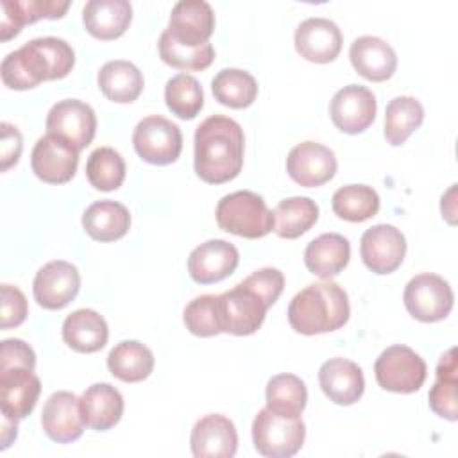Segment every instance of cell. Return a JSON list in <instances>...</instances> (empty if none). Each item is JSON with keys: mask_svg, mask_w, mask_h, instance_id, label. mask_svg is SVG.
<instances>
[{"mask_svg": "<svg viewBox=\"0 0 458 458\" xmlns=\"http://www.w3.org/2000/svg\"><path fill=\"white\" fill-rule=\"evenodd\" d=\"M245 138L242 125L229 116L213 114L195 131V172L209 184L233 181L243 166Z\"/></svg>", "mask_w": 458, "mask_h": 458, "instance_id": "cell-1", "label": "cell"}, {"mask_svg": "<svg viewBox=\"0 0 458 458\" xmlns=\"http://www.w3.org/2000/svg\"><path fill=\"white\" fill-rule=\"evenodd\" d=\"M75 64L73 48L61 38L45 36L9 52L0 66L2 82L11 89H30L45 81L66 77Z\"/></svg>", "mask_w": 458, "mask_h": 458, "instance_id": "cell-2", "label": "cell"}, {"mask_svg": "<svg viewBox=\"0 0 458 458\" xmlns=\"http://www.w3.org/2000/svg\"><path fill=\"white\" fill-rule=\"evenodd\" d=\"M349 297L335 281L311 283L293 295L288 306V322L301 335L329 333L349 320Z\"/></svg>", "mask_w": 458, "mask_h": 458, "instance_id": "cell-3", "label": "cell"}, {"mask_svg": "<svg viewBox=\"0 0 458 458\" xmlns=\"http://www.w3.org/2000/svg\"><path fill=\"white\" fill-rule=\"evenodd\" d=\"M215 216L222 231L249 240L263 238L274 231V213L261 195L249 190L224 195L216 204Z\"/></svg>", "mask_w": 458, "mask_h": 458, "instance_id": "cell-4", "label": "cell"}, {"mask_svg": "<svg viewBox=\"0 0 458 458\" xmlns=\"http://www.w3.org/2000/svg\"><path fill=\"white\" fill-rule=\"evenodd\" d=\"M272 304L267 297L258 292L245 279L234 288L218 295V313L222 333H231L236 336H247L256 333Z\"/></svg>", "mask_w": 458, "mask_h": 458, "instance_id": "cell-5", "label": "cell"}, {"mask_svg": "<svg viewBox=\"0 0 458 458\" xmlns=\"http://www.w3.org/2000/svg\"><path fill=\"white\" fill-rule=\"evenodd\" d=\"M306 426L301 417H284L268 408L258 411L252 422V440L267 458L293 456L304 444Z\"/></svg>", "mask_w": 458, "mask_h": 458, "instance_id": "cell-6", "label": "cell"}, {"mask_svg": "<svg viewBox=\"0 0 458 458\" xmlns=\"http://www.w3.org/2000/svg\"><path fill=\"white\" fill-rule=\"evenodd\" d=\"M376 381L383 390L413 394L426 381V361L406 345L386 347L374 363Z\"/></svg>", "mask_w": 458, "mask_h": 458, "instance_id": "cell-7", "label": "cell"}, {"mask_svg": "<svg viewBox=\"0 0 458 458\" xmlns=\"http://www.w3.org/2000/svg\"><path fill=\"white\" fill-rule=\"evenodd\" d=\"M132 145L138 156L152 165H170L182 150V134L172 120L150 114L138 122L132 132Z\"/></svg>", "mask_w": 458, "mask_h": 458, "instance_id": "cell-8", "label": "cell"}, {"mask_svg": "<svg viewBox=\"0 0 458 458\" xmlns=\"http://www.w3.org/2000/svg\"><path fill=\"white\" fill-rule=\"evenodd\" d=\"M403 301L413 318L420 322H437L451 313L454 295L444 277L422 272L408 281Z\"/></svg>", "mask_w": 458, "mask_h": 458, "instance_id": "cell-9", "label": "cell"}, {"mask_svg": "<svg viewBox=\"0 0 458 458\" xmlns=\"http://www.w3.org/2000/svg\"><path fill=\"white\" fill-rule=\"evenodd\" d=\"M79 165V150L57 134L41 136L30 154V166L38 179L48 184L68 182Z\"/></svg>", "mask_w": 458, "mask_h": 458, "instance_id": "cell-10", "label": "cell"}, {"mask_svg": "<svg viewBox=\"0 0 458 458\" xmlns=\"http://www.w3.org/2000/svg\"><path fill=\"white\" fill-rule=\"evenodd\" d=\"M81 274L75 265L64 259H54L43 265L34 277L32 292L36 302L45 310H61L79 293Z\"/></svg>", "mask_w": 458, "mask_h": 458, "instance_id": "cell-11", "label": "cell"}, {"mask_svg": "<svg viewBox=\"0 0 458 458\" xmlns=\"http://www.w3.org/2000/svg\"><path fill=\"white\" fill-rule=\"evenodd\" d=\"M45 125L47 132L64 138L81 152L95 136L97 116L89 104L77 98H64L50 107Z\"/></svg>", "mask_w": 458, "mask_h": 458, "instance_id": "cell-12", "label": "cell"}, {"mask_svg": "<svg viewBox=\"0 0 458 458\" xmlns=\"http://www.w3.org/2000/svg\"><path fill=\"white\" fill-rule=\"evenodd\" d=\"M360 254L369 270L390 274L397 270L404 259L406 238L390 224L372 225L361 236Z\"/></svg>", "mask_w": 458, "mask_h": 458, "instance_id": "cell-13", "label": "cell"}, {"mask_svg": "<svg viewBox=\"0 0 458 458\" xmlns=\"http://www.w3.org/2000/svg\"><path fill=\"white\" fill-rule=\"evenodd\" d=\"M376 97L360 84H349L338 89L329 102V116L333 123L347 134L363 132L376 118Z\"/></svg>", "mask_w": 458, "mask_h": 458, "instance_id": "cell-14", "label": "cell"}, {"mask_svg": "<svg viewBox=\"0 0 458 458\" xmlns=\"http://www.w3.org/2000/svg\"><path fill=\"white\" fill-rule=\"evenodd\" d=\"M286 172L304 188L322 186L336 174L335 152L322 143L302 141L288 152Z\"/></svg>", "mask_w": 458, "mask_h": 458, "instance_id": "cell-15", "label": "cell"}, {"mask_svg": "<svg viewBox=\"0 0 458 458\" xmlns=\"http://www.w3.org/2000/svg\"><path fill=\"white\" fill-rule=\"evenodd\" d=\"M41 426L47 437L57 444H68L81 438L84 431V419L79 397L66 390L54 392L45 401Z\"/></svg>", "mask_w": 458, "mask_h": 458, "instance_id": "cell-16", "label": "cell"}, {"mask_svg": "<svg viewBox=\"0 0 458 458\" xmlns=\"http://www.w3.org/2000/svg\"><path fill=\"white\" fill-rule=\"evenodd\" d=\"M166 30L186 47H200L209 43L215 30V13L204 0H181L170 13Z\"/></svg>", "mask_w": 458, "mask_h": 458, "instance_id": "cell-17", "label": "cell"}, {"mask_svg": "<svg viewBox=\"0 0 458 458\" xmlns=\"http://www.w3.org/2000/svg\"><path fill=\"white\" fill-rule=\"evenodd\" d=\"M190 444L195 458H231L236 454L238 433L225 415L209 413L195 422Z\"/></svg>", "mask_w": 458, "mask_h": 458, "instance_id": "cell-18", "label": "cell"}, {"mask_svg": "<svg viewBox=\"0 0 458 458\" xmlns=\"http://www.w3.org/2000/svg\"><path fill=\"white\" fill-rule=\"evenodd\" d=\"M41 392V381L34 370L25 367L0 369V408L13 419H25L32 413Z\"/></svg>", "mask_w": 458, "mask_h": 458, "instance_id": "cell-19", "label": "cell"}, {"mask_svg": "<svg viewBox=\"0 0 458 458\" xmlns=\"http://www.w3.org/2000/svg\"><path fill=\"white\" fill-rule=\"evenodd\" d=\"M295 50L311 63H331L342 50V32L327 18H308L295 30Z\"/></svg>", "mask_w": 458, "mask_h": 458, "instance_id": "cell-20", "label": "cell"}, {"mask_svg": "<svg viewBox=\"0 0 458 458\" xmlns=\"http://www.w3.org/2000/svg\"><path fill=\"white\" fill-rule=\"evenodd\" d=\"M238 249L225 240H208L188 258V272L195 283L211 284L229 277L238 267Z\"/></svg>", "mask_w": 458, "mask_h": 458, "instance_id": "cell-21", "label": "cell"}, {"mask_svg": "<svg viewBox=\"0 0 458 458\" xmlns=\"http://www.w3.org/2000/svg\"><path fill=\"white\" fill-rule=\"evenodd\" d=\"M318 383L326 397L336 404H354L365 390L361 369L345 358H331L318 369Z\"/></svg>", "mask_w": 458, "mask_h": 458, "instance_id": "cell-22", "label": "cell"}, {"mask_svg": "<svg viewBox=\"0 0 458 458\" xmlns=\"http://www.w3.org/2000/svg\"><path fill=\"white\" fill-rule=\"evenodd\" d=\"M349 59L354 70L372 82L390 79L397 68L395 50L377 36H360L351 43Z\"/></svg>", "mask_w": 458, "mask_h": 458, "instance_id": "cell-23", "label": "cell"}, {"mask_svg": "<svg viewBox=\"0 0 458 458\" xmlns=\"http://www.w3.org/2000/svg\"><path fill=\"white\" fill-rule=\"evenodd\" d=\"M2 20H0V38L9 41L27 23H34L41 18L55 20L64 16L70 2L59 0H2Z\"/></svg>", "mask_w": 458, "mask_h": 458, "instance_id": "cell-24", "label": "cell"}, {"mask_svg": "<svg viewBox=\"0 0 458 458\" xmlns=\"http://www.w3.org/2000/svg\"><path fill=\"white\" fill-rule=\"evenodd\" d=\"M79 401L84 424L97 431L111 429L123 415V397L109 383H95L88 386Z\"/></svg>", "mask_w": 458, "mask_h": 458, "instance_id": "cell-25", "label": "cell"}, {"mask_svg": "<svg viewBox=\"0 0 458 458\" xmlns=\"http://www.w3.org/2000/svg\"><path fill=\"white\" fill-rule=\"evenodd\" d=\"M132 20V7L127 0H89L82 9L86 30L97 39L120 38Z\"/></svg>", "mask_w": 458, "mask_h": 458, "instance_id": "cell-26", "label": "cell"}, {"mask_svg": "<svg viewBox=\"0 0 458 458\" xmlns=\"http://www.w3.org/2000/svg\"><path fill=\"white\" fill-rule=\"evenodd\" d=\"M349 258V240L338 233H324L304 249L306 268L322 279H331L340 274L347 267Z\"/></svg>", "mask_w": 458, "mask_h": 458, "instance_id": "cell-27", "label": "cell"}, {"mask_svg": "<svg viewBox=\"0 0 458 458\" xmlns=\"http://www.w3.org/2000/svg\"><path fill=\"white\" fill-rule=\"evenodd\" d=\"M109 329L100 313L89 308L72 311L63 322V340L77 352H97L107 344Z\"/></svg>", "mask_w": 458, "mask_h": 458, "instance_id": "cell-28", "label": "cell"}, {"mask_svg": "<svg viewBox=\"0 0 458 458\" xmlns=\"http://www.w3.org/2000/svg\"><path fill=\"white\" fill-rule=\"evenodd\" d=\"M82 227L97 242H114L129 231L131 215L129 209L116 200H98L86 208Z\"/></svg>", "mask_w": 458, "mask_h": 458, "instance_id": "cell-29", "label": "cell"}, {"mask_svg": "<svg viewBox=\"0 0 458 458\" xmlns=\"http://www.w3.org/2000/svg\"><path fill=\"white\" fill-rule=\"evenodd\" d=\"M98 88L106 98L118 104L134 102L143 89V75L136 64L123 59L107 61L98 72Z\"/></svg>", "mask_w": 458, "mask_h": 458, "instance_id": "cell-30", "label": "cell"}, {"mask_svg": "<svg viewBox=\"0 0 458 458\" xmlns=\"http://www.w3.org/2000/svg\"><path fill=\"white\" fill-rule=\"evenodd\" d=\"M107 369L120 381L138 383L154 370V354L138 340H123L109 351Z\"/></svg>", "mask_w": 458, "mask_h": 458, "instance_id": "cell-31", "label": "cell"}, {"mask_svg": "<svg viewBox=\"0 0 458 458\" xmlns=\"http://www.w3.org/2000/svg\"><path fill=\"white\" fill-rule=\"evenodd\" d=\"M274 213V231L277 236L293 240L304 234L318 218V206L310 197L283 199Z\"/></svg>", "mask_w": 458, "mask_h": 458, "instance_id": "cell-32", "label": "cell"}, {"mask_svg": "<svg viewBox=\"0 0 458 458\" xmlns=\"http://www.w3.org/2000/svg\"><path fill=\"white\" fill-rule=\"evenodd\" d=\"M424 120V107L415 97H395L385 109V138L390 145H403Z\"/></svg>", "mask_w": 458, "mask_h": 458, "instance_id": "cell-33", "label": "cell"}, {"mask_svg": "<svg viewBox=\"0 0 458 458\" xmlns=\"http://www.w3.org/2000/svg\"><path fill=\"white\" fill-rule=\"evenodd\" d=\"M215 98L233 109L249 107L258 97L256 79L240 68H224L211 81Z\"/></svg>", "mask_w": 458, "mask_h": 458, "instance_id": "cell-34", "label": "cell"}, {"mask_svg": "<svg viewBox=\"0 0 458 458\" xmlns=\"http://www.w3.org/2000/svg\"><path fill=\"white\" fill-rule=\"evenodd\" d=\"M267 408L284 417H301L306 408L308 390L301 377L295 374L272 376L265 390Z\"/></svg>", "mask_w": 458, "mask_h": 458, "instance_id": "cell-35", "label": "cell"}, {"mask_svg": "<svg viewBox=\"0 0 458 458\" xmlns=\"http://www.w3.org/2000/svg\"><path fill=\"white\" fill-rule=\"evenodd\" d=\"M458 365L454 358V349H449L437 365V381L431 386L428 399L429 408L442 419L456 420L458 404H456V385H458Z\"/></svg>", "mask_w": 458, "mask_h": 458, "instance_id": "cell-36", "label": "cell"}, {"mask_svg": "<svg viewBox=\"0 0 458 458\" xmlns=\"http://www.w3.org/2000/svg\"><path fill=\"white\" fill-rule=\"evenodd\" d=\"M331 208L335 215L347 222H363L379 209V195L367 184H347L333 193Z\"/></svg>", "mask_w": 458, "mask_h": 458, "instance_id": "cell-37", "label": "cell"}, {"mask_svg": "<svg viewBox=\"0 0 458 458\" xmlns=\"http://www.w3.org/2000/svg\"><path fill=\"white\" fill-rule=\"evenodd\" d=\"M86 177L89 184L100 191H113L125 179V161L122 154L111 147L95 148L86 161Z\"/></svg>", "mask_w": 458, "mask_h": 458, "instance_id": "cell-38", "label": "cell"}, {"mask_svg": "<svg viewBox=\"0 0 458 458\" xmlns=\"http://www.w3.org/2000/svg\"><path fill=\"white\" fill-rule=\"evenodd\" d=\"M166 107L182 120L195 118L204 106L200 82L188 73H177L165 86Z\"/></svg>", "mask_w": 458, "mask_h": 458, "instance_id": "cell-39", "label": "cell"}, {"mask_svg": "<svg viewBox=\"0 0 458 458\" xmlns=\"http://www.w3.org/2000/svg\"><path fill=\"white\" fill-rule=\"evenodd\" d=\"M159 57L179 70H206L215 59V48L211 43H204L200 47H186L175 41L168 30L165 29L159 36Z\"/></svg>", "mask_w": 458, "mask_h": 458, "instance_id": "cell-40", "label": "cell"}, {"mask_svg": "<svg viewBox=\"0 0 458 458\" xmlns=\"http://www.w3.org/2000/svg\"><path fill=\"white\" fill-rule=\"evenodd\" d=\"M182 320L186 329L195 336H215L222 333L220 313H218V295H200L190 301L184 308Z\"/></svg>", "mask_w": 458, "mask_h": 458, "instance_id": "cell-41", "label": "cell"}, {"mask_svg": "<svg viewBox=\"0 0 458 458\" xmlns=\"http://www.w3.org/2000/svg\"><path fill=\"white\" fill-rule=\"evenodd\" d=\"M0 293H2V301H0V310H2V320H0V327L2 329H9V327H16L20 326L25 317H27V299L23 295V292L16 286L11 284H2L0 286Z\"/></svg>", "mask_w": 458, "mask_h": 458, "instance_id": "cell-42", "label": "cell"}, {"mask_svg": "<svg viewBox=\"0 0 458 458\" xmlns=\"http://www.w3.org/2000/svg\"><path fill=\"white\" fill-rule=\"evenodd\" d=\"M25 367L34 370L36 354L29 344L20 338H5L0 345V369Z\"/></svg>", "mask_w": 458, "mask_h": 458, "instance_id": "cell-43", "label": "cell"}, {"mask_svg": "<svg viewBox=\"0 0 458 458\" xmlns=\"http://www.w3.org/2000/svg\"><path fill=\"white\" fill-rule=\"evenodd\" d=\"M21 148H23V140L20 131L7 123L2 122V143H0V170L5 172L9 170L13 165L18 163L20 156H21Z\"/></svg>", "mask_w": 458, "mask_h": 458, "instance_id": "cell-44", "label": "cell"}, {"mask_svg": "<svg viewBox=\"0 0 458 458\" xmlns=\"http://www.w3.org/2000/svg\"><path fill=\"white\" fill-rule=\"evenodd\" d=\"M18 435V419L7 417L2 413V445L0 449H7L11 445V442L16 438Z\"/></svg>", "mask_w": 458, "mask_h": 458, "instance_id": "cell-45", "label": "cell"}]
</instances>
